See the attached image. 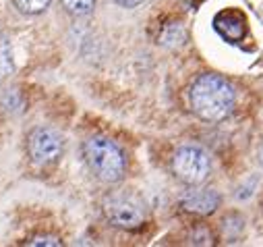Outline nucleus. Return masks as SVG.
I'll return each instance as SVG.
<instances>
[{
	"mask_svg": "<svg viewBox=\"0 0 263 247\" xmlns=\"http://www.w3.org/2000/svg\"><path fill=\"white\" fill-rule=\"evenodd\" d=\"M189 100L193 112L199 118L222 120L232 112L236 102V92L230 85V81H226L224 77L208 73L193 83Z\"/></svg>",
	"mask_w": 263,
	"mask_h": 247,
	"instance_id": "obj_1",
	"label": "nucleus"
},
{
	"mask_svg": "<svg viewBox=\"0 0 263 247\" xmlns=\"http://www.w3.org/2000/svg\"><path fill=\"white\" fill-rule=\"evenodd\" d=\"M83 156L96 179L102 183H116L122 179L126 160L122 150L108 137L93 135L83 144Z\"/></svg>",
	"mask_w": 263,
	"mask_h": 247,
	"instance_id": "obj_2",
	"label": "nucleus"
},
{
	"mask_svg": "<svg viewBox=\"0 0 263 247\" xmlns=\"http://www.w3.org/2000/svg\"><path fill=\"white\" fill-rule=\"evenodd\" d=\"M172 172L186 185H201L212 172V160L199 146H180L172 156Z\"/></svg>",
	"mask_w": 263,
	"mask_h": 247,
	"instance_id": "obj_3",
	"label": "nucleus"
},
{
	"mask_svg": "<svg viewBox=\"0 0 263 247\" xmlns=\"http://www.w3.org/2000/svg\"><path fill=\"white\" fill-rule=\"evenodd\" d=\"M104 214L118 228H137L145 222V204L133 193H112L104 200Z\"/></svg>",
	"mask_w": 263,
	"mask_h": 247,
	"instance_id": "obj_4",
	"label": "nucleus"
},
{
	"mask_svg": "<svg viewBox=\"0 0 263 247\" xmlns=\"http://www.w3.org/2000/svg\"><path fill=\"white\" fill-rule=\"evenodd\" d=\"M64 150V139L58 131L50 127H35L27 137V152L33 164L48 166L54 164Z\"/></svg>",
	"mask_w": 263,
	"mask_h": 247,
	"instance_id": "obj_5",
	"label": "nucleus"
},
{
	"mask_svg": "<svg viewBox=\"0 0 263 247\" xmlns=\"http://www.w3.org/2000/svg\"><path fill=\"white\" fill-rule=\"evenodd\" d=\"M180 206L186 212L208 216V214L216 212V208L220 206V196L214 189H199L197 185H193V189H189L180 196Z\"/></svg>",
	"mask_w": 263,
	"mask_h": 247,
	"instance_id": "obj_6",
	"label": "nucleus"
},
{
	"mask_svg": "<svg viewBox=\"0 0 263 247\" xmlns=\"http://www.w3.org/2000/svg\"><path fill=\"white\" fill-rule=\"evenodd\" d=\"M216 29L230 42H236L245 36L247 27H245V17L238 15V13H222L218 19H216Z\"/></svg>",
	"mask_w": 263,
	"mask_h": 247,
	"instance_id": "obj_7",
	"label": "nucleus"
},
{
	"mask_svg": "<svg viewBox=\"0 0 263 247\" xmlns=\"http://www.w3.org/2000/svg\"><path fill=\"white\" fill-rule=\"evenodd\" d=\"M15 69V60H13V50H11V44L0 38V79H5L13 73Z\"/></svg>",
	"mask_w": 263,
	"mask_h": 247,
	"instance_id": "obj_8",
	"label": "nucleus"
},
{
	"mask_svg": "<svg viewBox=\"0 0 263 247\" xmlns=\"http://www.w3.org/2000/svg\"><path fill=\"white\" fill-rule=\"evenodd\" d=\"M60 3L67 9V13L75 15V17H85L96 7V0H60Z\"/></svg>",
	"mask_w": 263,
	"mask_h": 247,
	"instance_id": "obj_9",
	"label": "nucleus"
},
{
	"mask_svg": "<svg viewBox=\"0 0 263 247\" xmlns=\"http://www.w3.org/2000/svg\"><path fill=\"white\" fill-rule=\"evenodd\" d=\"M52 0H15V7L25 15H40L50 7Z\"/></svg>",
	"mask_w": 263,
	"mask_h": 247,
	"instance_id": "obj_10",
	"label": "nucleus"
},
{
	"mask_svg": "<svg viewBox=\"0 0 263 247\" xmlns=\"http://www.w3.org/2000/svg\"><path fill=\"white\" fill-rule=\"evenodd\" d=\"M184 40H186V31L182 29V25H170V27L162 33V44H164V46H170V48L184 44Z\"/></svg>",
	"mask_w": 263,
	"mask_h": 247,
	"instance_id": "obj_11",
	"label": "nucleus"
},
{
	"mask_svg": "<svg viewBox=\"0 0 263 247\" xmlns=\"http://www.w3.org/2000/svg\"><path fill=\"white\" fill-rule=\"evenodd\" d=\"M242 224H245V220L240 216H228L224 220V226L222 228H224V233H226L228 239H236L242 233Z\"/></svg>",
	"mask_w": 263,
	"mask_h": 247,
	"instance_id": "obj_12",
	"label": "nucleus"
},
{
	"mask_svg": "<svg viewBox=\"0 0 263 247\" xmlns=\"http://www.w3.org/2000/svg\"><path fill=\"white\" fill-rule=\"evenodd\" d=\"M193 245H212L214 243V237L208 228H195V233L191 235V241Z\"/></svg>",
	"mask_w": 263,
	"mask_h": 247,
	"instance_id": "obj_13",
	"label": "nucleus"
},
{
	"mask_svg": "<svg viewBox=\"0 0 263 247\" xmlns=\"http://www.w3.org/2000/svg\"><path fill=\"white\" fill-rule=\"evenodd\" d=\"M62 241L58 239V237H50V235H46V237H35V239H31L29 241V245H54V247H58Z\"/></svg>",
	"mask_w": 263,
	"mask_h": 247,
	"instance_id": "obj_14",
	"label": "nucleus"
},
{
	"mask_svg": "<svg viewBox=\"0 0 263 247\" xmlns=\"http://www.w3.org/2000/svg\"><path fill=\"white\" fill-rule=\"evenodd\" d=\"M143 3H145V0H116V5H120L124 9H135V7L143 5Z\"/></svg>",
	"mask_w": 263,
	"mask_h": 247,
	"instance_id": "obj_15",
	"label": "nucleus"
},
{
	"mask_svg": "<svg viewBox=\"0 0 263 247\" xmlns=\"http://www.w3.org/2000/svg\"><path fill=\"white\" fill-rule=\"evenodd\" d=\"M257 160H259V164H261V168H263V142H261V146H259V150H257Z\"/></svg>",
	"mask_w": 263,
	"mask_h": 247,
	"instance_id": "obj_16",
	"label": "nucleus"
}]
</instances>
